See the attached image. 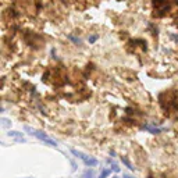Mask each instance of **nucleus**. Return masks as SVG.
<instances>
[{"label":"nucleus","instance_id":"nucleus-15","mask_svg":"<svg viewBox=\"0 0 178 178\" xmlns=\"http://www.w3.org/2000/svg\"><path fill=\"white\" fill-rule=\"evenodd\" d=\"M113 178H118V177H113Z\"/></svg>","mask_w":178,"mask_h":178},{"label":"nucleus","instance_id":"nucleus-12","mask_svg":"<svg viewBox=\"0 0 178 178\" xmlns=\"http://www.w3.org/2000/svg\"><path fill=\"white\" fill-rule=\"evenodd\" d=\"M170 38L174 39V40H175V42L178 43V35H172V33H171V35H170Z\"/></svg>","mask_w":178,"mask_h":178},{"label":"nucleus","instance_id":"nucleus-8","mask_svg":"<svg viewBox=\"0 0 178 178\" xmlns=\"http://www.w3.org/2000/svg\"><path fill=\"white\" fill-rule=\"evenodd\" d=\"M83 178H95V171L90 168V170H86V171L83 172Z\"/></svg>","mask_w":178,"mask_h":178},{"label":"nucleus","instance_id":"nucleus-3","mask_svg":"<svg viewBox=\"0 0 178 178\" xmlns=\"http://www.w3.org/2000/svg\"><path fill=\"white\" fill-rule=\"evenodd\" d=\"M7 136L14 138V139H15V142H18V143H25V142H26L25 138L22 136V134L18 132V131H8V132H7Z\"/></svg>","mask_w":178,"mask_h":178},{"label":"nucleus","instance_id":"nucleus-4","mask_svg":"<svg viewBox=\"0 0 178 178\" xmlns=\"http://www.w3.org/2000/svg\"><path fill=\"white\" fill-rule=\"evenodd\" d=\"M142 128H143L145 131H147V132L154 134V135L163 132V128H157V127H156V124H153V125H150V124H143V125H142Z\"/></svg>","mask_w":178,"mask_h":178},{"label":"nucleus","instance_id":"nucleus-11","mask_svg":"<svg viewBox=\"0 0 178 178\" xmlns=\"http://www.w3.org/2000/svg\"><path fill=\"white\" fill-rule=\"evenodd\" d=\"M111 170H113V171L114 172H120V168H118V167H117V164H111Z\"/></svg>","mask_w":178,"mask_h":178},{"label":"nucleus","instance_id":"nucleus-9","mask_svg":"<svg viewBox=\"0 0 178 178\" xmlns=\"http://www.w3.org/2000/svg\"><path fill=\"white\" fill-rule=\"evenodd\" d=\"M111 174V170H108V168H106V170H103L102 171V174L99 175V178H107L108 175Z\"/></svg>","mask_w":178,"mask_h":178},{"label":"nucleus","instance_id":"nucleus-13","mask_svg":"<svg viewBox=\"0 0 178 178\" xmlns=\"http://www.w3.org/2000/svg\"><path fill=\"white\" fill-rule=\"evenodd\" d=\"M110 156H111V157H114V156H115V152H114V150H110Z\"/></svg>","mask_w":178,"mask_h":178},{"label":"nucleus","instance_id":"nucleus-6","mask_svg":"<svg viewBox=\"0 0 178 178\" xmlns=\"http://www.w3.org/2000/svg\"><path fill=\"white\" fill-rule=\"evenodd\" d=\"M0 122H1V127L3 128L11 127V120H8V118H6V117H1V118H0Z\"/></svg>","mask_w":178,"mask_h":178},{"label":"nucleus","instance_id":"nucleus-1","mask_svg":"<svg viewBox=\"0 0 178 178\" xmlns=\"http://www.w3.org/2000/svg\"><path fill=\"white\" fill-rule=\"evenodd\" d=\"M25 131L26 132H29L31 135H33V136H36L39 140L44 142L46 145H49V146H51V147H57V142H56V140H53L51 138H49V136H47L44 132H42V131L35 129V128H31V127H28V125L25 127Z\"/></svg>","mask_w":178,"mask_h":178},{"label":"nucleus","instance_id":"nucleus-14","mask_svg":"<svg viewBox=\"0 0 178 178\" xmlns=\"http://www.w3.org/2000/svg\"><path fill=\"white\" fill-rule=\"evenodd\" d=\"M124 178H134V177H131V175H128V174H124Z\"/></svg>","mask_w":178,"mask_h":178},{"label":"nucleus","instance_id":"nucleus-5","mask_svg":"<svg viewBox=\"0 0 178 178\" xmlns=\"http://www.w3.org/2000/svg\"><path fill=\"white\" fill-rule=\"evenodd\" d=\"M67 38L70 39L71 42H74L75 44H78V46H81V44H82V40H81V39L78 38V36H74L72 33H68V35H67Z\"/></svg>","mask_w":178,"mask_h":178},{"label":"nucleus","instance_id":"nucleus-7","mask_svg":"<svg viewBox=\"0 0 178 178\" xmlns=\"http://www.w3.org/2000/svg\"><path fill=\"white\" fill-rule=\"evenodd\" d=\"M121 161H122V163L125 164V167H128L129 170H132V171H134V168H135V167H134V165L131 164V161H129V160H128L127 157H125V156H121Z\"/></svg>","mask_w":178,"mask_h":178},{"label":"nucleus","instance_id":"nucleus-10","mask_svg":"<svg viewBox=\"0 0 178 178\" xmlns=\"http://www.w3.org/2000/svg\"><path fill=\"white\" fill-rule=\"evenodd\" d=\"M97 39H99V35H90V36L88 38V42L89 43H95Z\"/></svg>","mask_w":178,"mask_h":178},{"label":"nucleus","instance_id":"nucleus-2","mask_svg":"<svg viewBox=\"0 0 178 178\" xmlns=\"http://www.w3.org/2000/svg\"><path fill=\"white\" fill-rule=\"evenodd\" d=\"M71 153H72L75 157L82 160L83 164L88 165V167H95V165H97V160H96L95 157H92V156H88V154L79 152V150H76V149H71Z\"/></svg>","mask_w":178,"mask_h":178}]
</instances>
